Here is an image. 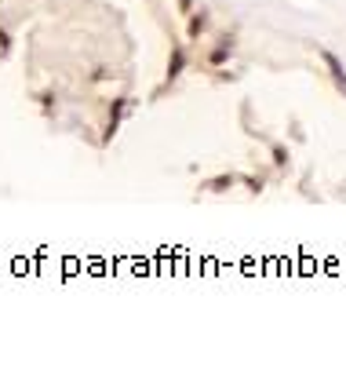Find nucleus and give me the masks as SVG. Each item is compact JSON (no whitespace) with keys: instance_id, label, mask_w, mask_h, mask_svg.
<instances>
[{"instance_id":"3","label":"nucleus","mask_w":346,"mask_h":372,"mask_svg":"<svg viewBox=\"0 0 346 372\" xmlns=\"http://www.w3.org/2000/svg\"><path fill=\"white\" fill-rule=\"evenodd\" d=\"M128 106H132V99H117V106L110 110V128H106V143L117 135V128H120V117L128 113Z\"/></svg>"},{"instance_id":"4","label":"nucleus","mask_w":346,"mask_h":372,"mask_svg":"<svg viewBox=\"0 0 346 372\" xmlns=\"http://www.w3.org/2000/svg\"><path fill=\"white\" fill-rule=\"evenodd\" d=\"M230 51H234V41H230V37H223V41H219V44L211 48L208 62H211V66H223V62L230 58Z\"/></svg>"},{"instance_id":"8","label":"nucleus","mask_w":346,"mask_h":372,"mask_svg":"<svg viewBox=\"0 0 346 372\" xmlns=\"http://www.w3.org/2000/svg\"><path fill=\"white\" fill-rule=\"evenodd\" d=\"M179 11H182V15H190V11H194V0H179Z\"/></svg>"},{"instance_id":"1","label":"nucleus","mask_w":346,"mask_h":372,"mask_svg":"<svg viewBox=\"0 0 346 372\" xmlns=\"http://www.w3.org/2000/svg\"><path fill=\"white\" fill-rule=\"evenodd\" d=\"M325 66H328V77H332V81H335V88H339V95H346V66L339 62V55L325 51Z\"/></svg>"},{"instance_id":"6","label":"nucleus","mask_w":346,"mask_h":372,"mask_svg":"<svg viewBox=\"0 0 346 372\" xmlns=\"http://www.w3.org/2000/svg\"><path fill=\"white\" fill-rule=\"evenodd\" d=\"M237 179L234 175H219V179H211V182H204V190H211V194H223V190H230Z\"/></svg>"},{"instance_id":"5","label":"nucleus","mask_w":346,"mask_h":372,"mask_svg":"<svg viewBox=\"0 0 346 372\" xmlns=\"http://www.w3.org/2000/svg\"><path fill=\"white\" fill-rule=\"evenodd\" d=\"M208 26H211L208 11H190V37H201V33H204Z\"/></svg>"},{"instance_id":"7","label":"nucleus","mask_w":346,"mask_h":372,"mask_svg":"<svg viewBox=\"0 0 346 372\" xmlns=\"http://www.w3.org/2000/svg\"><path fill=\"white\" fill-rule=\"evenodd\" d=\"M288 161H292V157H288V146H281V143H277V146H273V165H277V168H285Z\"/></svg>"},{"instance_id":"2","label":"nucleus","mask_w":346,"mask_h":372,"mask_svg":"<svg viewBox=\"0 0 346 372\" xmlns=\"http://www.w3.org/2000/svg\"><path fill=\"white\" fill-rule=\"evenodd\" d=\"M182 70H186V48H182V44H175V48H172V58H168V84H172V81H179V77H182Z\"/></svg>"}]
</instances>
